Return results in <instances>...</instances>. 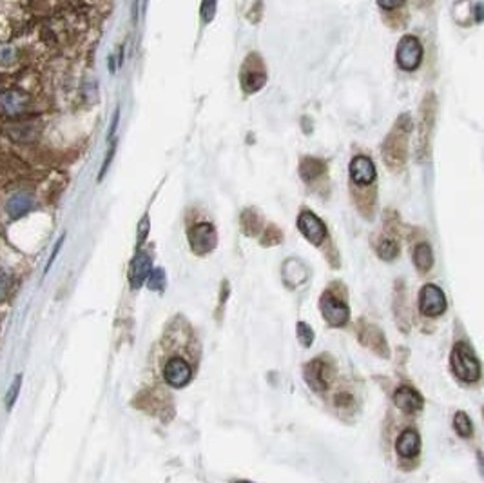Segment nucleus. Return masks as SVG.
Wrapping results in <instances>:
<instances>
[{
  "label": "nucleus",
  "instance_id": "obj_1",
  "mask_svg": "<svg viewBox=\"0 0 484 483\" xmlns=\"http://www.w3.org/2000/svg\"><path fill=\"white\" fill-rule=\"evenodd\" d=\"M450 366L454 371L455 378L464 383H476L480 378V361L476 356L473 349L464 342H459L452 349Z\"/></svg>",
  "mask_w": 484,
  "mask_h": 483
},
{
  "label": "nucleus",
  "instance_id": "obj_2",
  "mask_svg": "<svg viewBox=\"0 0 484 483\" xmlns=\"http://www.w3.org/2000/svg\"><path fill=\"white\" fill-rule=\"evenodd\" d=\"M162 375H164V380L169 387L182 389L192 380L195 371H192V366L185 358L174 354V356H169L167 361L164 363Z\"/></svg>",
  "mask_w": 484,
  "mask_h": 483
},
{
  "label": "nucleus",
  "instance_id": "obj_3",
  "mask_svg": "<svg viewBox=\"0 0 484 483\" xmlns=\"http://www.w3.org/2000/svg\"><path fill=\"white\" fill-rule=\"evenodd\" d=\"M321 316L325 318V322L330 327H343L351 320V309L343 300H339L336 295L330 291L323 292L320 300Z\"/></svg>",
  "mask_w": 484,
  "mask_h": 483
},
{
  "label": "nucleus",
  "instance_id": "obj_4",
  "mask_svg": "<svg viewBox=\"0 0 484 483\" xmlns=\"http://www.w3.org/2000/svg\"><path fill=\"white\" fill-rule=\"evenodd\" d=\"M395 60L403 71L417 70L423 62V46L415 37H403L395 51Z\"/></svg>",
  "mask_w": 484,
  "mask_h": 483
},
{
  "label": "nucleus",
  "instance_id": "obj_5",
  "mask_svg": "<svg viewBox=\"0 0 484 483\" xmlns=\"http://www.w3.org/2000/svg\"><path fill=\"white\" fill-rule=\"evenodd\" d=\"M303 375H305V380L310 385V389H314L316 392H323L330 387V382L334 378V369L325 358H316V360H312L310 363L305 366Z\"/></svg>",
  "mask_w": 484,
  "mask_h": 483
},
{
  "label": "nucleus",
  "instance_id": "obj_6",
  "mask_svg": "<svg viewBox=\"0 0 484 483\" xmlns=\"http://www.w3.org/2000/svg\"><path fill=\"white\" fill-rule=\"evenodd\" d=\"M189 244L190 249H192L196 255H207V252H211L218 244V235L214 226L209 222H202L190 227Z\"/></svg>",
  "mask_w": 484,
  "mask_h": 483
},
{
  "label": "nucleus",
  "instance_id": "obj_7",
  "mask_svg": "<svg viewBox=\"0 0 484 483\" xmlns=\"http://www.w3.org/2000/svg\"><path fill=\"white\" fill-rule=\"evenodd\" d=\"M419 309L424 316L437 318L446 311V296L441 288L426 283L419 292Z\"/></svg>",
  "mask_w": 484,
  "mask_h": 483
},
{
  "label": "nucleus",
  "instance_id": "obj_8",
  "mask_svg": "<svg viewBox=\"0 0 484 483\" xmlns=\"http://www.w3.org/2000/svg\"><path fill=\"white\" fill-rule=\"evenodd\" d=\"M265 82H267V71L263 67V62L258 58V55H251L242 70L243 89L247 93H256L265 86Z\"/></svg>",
  "mask_w": 484,
  "mask_h": 483
},
{
  "label": "nucleus",
  "instance_id": "obj_9",
  "mask_svg": "<svg viewBox=\"0 0 484 483\" xmlns=\"http://www.w3.org/2000/svg\"><path fill=\"white\" fill-rule=\"evenodd\" d=\"M298 229L305 238L314 245H321L327 238V227L320 218L310 211H303L298 217Z\"/></svg>",
  "mask_w": 484,
  "mask_h": 483
},
{
  "label": "nucleus",
  "instance_id": "obj_10",
  "mask_svg": "<svg viewBox=\"0 0 484 483\" xmlns=\"http://www.w3.org/2000/svg\"><path fill=\"white\" fill-rule=\"evenodd\" d=\"M392 400H393V405H395L399 411H403V413H407V414L419 413V411L424 407L423 397H421L419 392L415 391V389L408 387V385H401V387L395 389Z\"/></svg>",
  "mask_w": 484,
  "mask_h": 483
},
{
  "label": "nucleus",
  "instance_id": "obj_11",
  "mask_svg": "<svg viewBox=\"0 0 484 483\" xmlns=\"http://www.w3.org/2000/svg\"><path fill=\"white\" fill-rule=\"evenodd\" d=\"M359 342L379 356H388V345L385 335L372 323H363L359 329Z\"/></svg>",
  "mask_w": 484,
  "mask_h": 483
},
{
  "label": "nucleus",
  "instance_id": "obj_12",
  "mask_svg": "<svg viewBox=\"0 0 484 483\" xmlns=\"http://www.w3.org/2000/svg\"><path fill=\"white\" fill-rule=\"evenodd\" d=\"M395 453L403 458V460H412L417 458L421 453V436L415 429H405L399 432L398 440H395Z\"/></svg>",
  "mask_w": 484,
  "mask_h": 483
},
{
  "label": "nucleus",
  "instance_id": "obj_13",
  "mask_svg": "<svg viewBox=\"0 0 484 483\" xmlns=\"http://www.w3.org/2000/svg\"><path fill=\"white\" fill-rule=\"evenodd\" d=\"M351 179L359 186H370L376 180V166L368 157H355L351 162Z\"/></svg>",
  "mask_w": 484,
  "mask_h": 483
},
{
  "label": "nucleus",
  "instance_id": "obj_14",
  "mask_svg": "<svg viewBox=\"0 0 484 483\" xmlns=\"http://www.w3.org/2000/svg\"><path fill=\"white\" fill-rule=\"evenodd\" d=\"M151 257H149L148 252H136V257L133 258V262H131V267H129V283L131 288L133 289H138L140 285H142L145 280H148L149 273H151Z\"/></svg>",
  "mask_w": 484,
  "mask_h": 483
},
{
  "label": "nucleus",
  "instance_id": "obj_15",
  "mask_svg": "<svg viewBox=\"0 0 484 483\" xmlns=\"http://www.w3.org/2000/svg\"><path fill=\"white\" fill-rule=\"evenodd\" d=\"M33 207H35V200H33V196L27 195L26 191H18L15 193V195H11L9 196L8 204H6V211H8L9 218H13V220L26 217Z\"/></svg>",
  "mask_w": 484,
  "mask_h": 483
},
{
  "label": "nucleus",
  "instance_id": "obj_16",
  "mask_svg": "<svg viewBox=\"0 0 484 483\" xmlns=\"http://www.w3.org/2000/svg\"><path fill=\"white\" fill-rule=\"evenodd\" d=\"M26 108V98L18 91H8L4 95H0V109L9 117L22 113Z\"/></svg>",
  "mask_w": 484,
  "mask_h": 483
},
{
  "label": "nucleus",
  "instance_id": "obj_17",
  "mask_svg": "<svg viewBox=\"0 0 484 483\" xmlns=\"http://www.w3.org/2000/svg\"><path fill=\"white\" fill-rule=\"evenodd\" d=\"M414 264L415 267H417V271H421V273H426V271L432 269L433 252L429 244H419L414 249Z\"/></svg>",
  "mask_w": 484,
  "mask_h": 483
},
{
  "label": "nucleus",
  "instance_id": "obj_18",
  "mask_svg": "<svg viewBox=\"0 0 484 483\" xmlns=\"http://www.w3.org/2000/svg\"><path fill=\"white\" fill-rule=\"evenodd\" d=\"M299 173H301V179L305 182H312V180H316L318 176L325 173V164L318 158H303Z\"/></svg>",
  "mask_w": 484,
  "mask_h": 483
},
{
  "label": "nucleus",
  "instance_id": "obj_19",
  "mask_svg": "<svg viewBox=\"0 0 484 483\" xmlns=\"http://www.w3.org/2000/svg\"><path fill=\"white\" fill-rule=\"evenodd\" d=\"M261 226H263V222H261V217L256 213V211L247 210L245 213L242 214V227H243V231H245L249 236L258 235V233H260V229H261Z\"/></svg>",
  "mask_w": 484,
  "mask_h": 483
},
{
  "label": "nucleus",
  "instance_id": "obj_20",
  "mask_svg": "<svg viewBox=\"0 0 484 483\" xmlns=\"http://www.w3.org/2000/svg\"><path fill=\"white\" fill-rule=\"evenodd\" d=\"M376 251H377V257L379 258H383V260H386V262H392L393 258L399 255V245L393 238H388V236H385V238L379 240V244H377Z\"/></svg>",
  "mask_w": 484,
  "mask_h": 483
},
{
  "label": "nucleus",
  "instance_id": "obj_21",
  "mask_svg": "<svg viewBox=\"0 0 484 483\" xmlns=\"http://www.w3.org/2000/svg\"><path fill=\"white\" fill-rule=\"evenodd\" d=\"M454 429L461 438H470L473 434V425H471V420L468 418V414L459 411L454 416Z\"/></svg>",
  "mask_w": 484,
  "mask_h": 483
},
{
  "label": "nucleus",
  "instance_id": "obj_22",
  "mask_svg": "<svg viewBox=\"0 0 484 483\" xmlns=\"http://www.w3.org/2000/svg\"><path fill=\"white\" fill-rule=\"evenodd\" d=\"M148 285H149V289H152V291H162L165 285L164 271H160V269L151 271L148 276Z\"/></svg>",
  "mask_w": 484,
  "mask_h": 483
},
{
  "label": "nucleus",
  "instance_id": "obj_23",
  "mask_svg": "<svg viewBox=\"0 0 484 483\" xmlns=\"http://www.w3.org/2000/svg\"><path fill=\"white\" fill-rule=\"evenodd\" d=\"M298 336L303 347H310L312 342H314V331L305 322L298 323Z\"/></svg>",
  "mask_w": 484,
  "mask_h": 483
},
{
  "label": "nucleus",
  "instance_id": "obj_24",
  "mask_svg": "<svg viewBox=\"0 0 484 483\" xmlns=\"http://www.w3.org/2000/svg\"><path fill=\"white\" fill-rule=\"evenodd\" d=\"M20 385H22V375H18L17 378H15V382L11 383V387H9L8 394H6V407H8V409H11L15 401H17L18 391H20Z\"/></svg>",
  "mask_w": 484,
  "mask_h": 483
},
{
  "label": "nucleus",
  "instance_id": "obj_25",
  "mask_svg": "<svg viewBox=\"0 0 484 483\" xmlns=\"http://www.w3.org/2000/svg\"><path fill=\"white\" fill-rule=\"evenodd\" d=\"M216 4L218 0H204L202 2V20L205 24H209L214 18V15H216Z\"/></svg>",
  "mask_w": 484,
  "mask_h": 483
},
{
  "label": "nucleus",
  "instance_id": "obj_26",
  "mask_svg": "<svg viewBox=\"0 0 484 483\" xmlns=\"http://www.w3.org/2000/svg\"><path fill=\"white\" fill-rule=\"evenodd\" d=\"M17 60V51L11 46H0V65H11Z\"/></svg>",
  "mask_w": 484,
  "mask_h": 483
},
{
  "label": "nucleus",
  "instance_id": "obj_27",
  "mask_svg": "<svg viewBox=\"0 0 484 483\" xmlns=\"http://www.w3.org/2000/svg\"><path fill=\"white\" fill-rule=\"evenodd\" d=\"M334 401H336V407H339V409H351L354 405V397L348 394V392H339V394H336Z\"/></svg>",
  "mask_w": 484,
  "mask_h": 483
},
{
  "label": "nucleus",
  "instance_id": "obj_28",
  "mask_svg": "<svg viewBox=\"0 0 484 483\" xmlns=\"http://www.w3.org/2000/svg\"><path fill=\"white\" fill-rule=\"evenodd\" d=\"M9 288H11V276L6 271L0 269V302L8 296Z\"/></svg>",
  "mask_w": 484,
  "mask_h": 483
},
{
  "label": "nucleus",
  "instance_id": "obj_29",
  "mask_svg": "<svg viewBox=\"0 0 484 483\" xmlns=\"http://www.w3.org/2000/svg\"><path fill=\"white\" fill-rule=\"evenodd\" d=\"M281 233L277 231L276 227H268L267 231H265V238H263V245H274L277 244V242H281Z\"/></svg>",
  "mask_w": 484,
  "mask_h": 483
},
{
  "label": "nucleus",
  "instance_id": "obj_30",
  "mask_svg": "<svg viewBox=\"0 0 484 483\" xmlns=\"http://www.w3.org/2000/svg\"><path fill=\"white\" fill-rule=\"evenodd\" d=\"M115 149H117V142H111V148H109L107 155H105V162H104V166H102V169H100V176H98L100 180L104 179L105 171H107L109 164H111V160H112V155H115Z\"/></svg>",
  "mask_w": 484,
  "mask_h": 483
},
{
  "label": "nucleus",
  "instance_id": "obj_31",
  "mask_svg": "<svg viewBox=\"0 0 484 483\" xmlns=\"http://www.w3.org/2000/svg\"><path fill=\"white\" fill-rule=\"evenodd\" d=\"M377 4L381 6L386 11H392V9H398L405 4V0H377Z\"/></svg>",
  "mask_w": 484,
  "mask_h": 483
},
{
  "label": "nucleus",
  "instance_id": "obj_32",
  "mask_svg": "<svg viewBox=\"0 0 484 483\" xmlns=\"http://www.w3.org/2000/svg\"><path fill=\"white\" fill-rule=\"evenodd\" d=\"M148 229H149V220H148V217H143L138 227V244H142L143 240H145V236H148Z\"/></svg>",
  "mask_w": 484,
  "mask_h": 483
},
{
  "label": "nucleus",
  "instance_id": "obj_33",
  "mask_svg": "<svg viewBox=\"0 0 484 483\" xmlns=\"http://www.w3.org/2000/svg\"><path fill=\"white\" fill-rule=\"evenodd\" d=\"M62 244H64V236H62V238H60V240H58V242H56L55 249H53V252H51V257H49V262H48V267H46V271H49V267H51V266H53V262H55L56 255H58V251H60Z\"/></svg>",
  "mask_w": 484,
  "mask_h": 483
},
{
  "label": "nucleus",
  "instance_id": "obj_34",
  "mask_svg": "<svg viewBox=\"0 0 484 483\" xmlns=\"http://www.w3.org/2000/svg\"><path fill=\"white\" fill-rule=\"evenodd\" d=\"M117 126H118V109H117V113H115V118H112L111 129H109V139H111V136L115 135V131H117Z\"/></svg>",
  "mask_w": 484,
  "mask_h": 483
},
{
  "label": "nucleus",
  "instance_id": "obj_35",
  "mask_svg": "<svg viewBox=\"0 0 484 483\" xmlns=\"http://www.w3.org/2000/svg\"><path fill=\"white\" fill-rule=\"evenodd\" d=\"M477 20H483V6H477Z\"/></svg>",
  "mask_w": 484,
  "mask_h": 483
},
{
  "label": "nucleus",
  "instance_id": "obj_36",
  "mask_svg": "<svg viewBox=\"0 0 484 483\" xmlns=\"http://www.w3.org/2000/svg\"><path fill=\"white\" fill-rule=\"evenodd\" d=\"M236 483H249V482H236Z\"/></svg>",
  "mask_w": 484,
  "mask_h": 483
}]
</instances>
